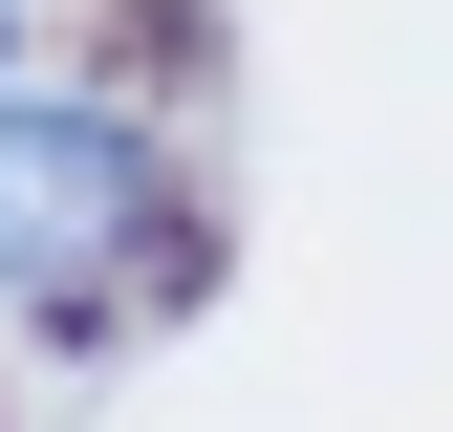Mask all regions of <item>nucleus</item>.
<instances>
[{
  "label": "nucleus",
  "mask_w": 453,
  "mask_h": 432,
  "mask_svg": "<svg viewBox=\"0 0 453 432\" xmlns=\"http://www.w3.org/2000/svg\"><path fill=\"white\" fill-rule=\"evenodd\" d=\"M0 43H22V0H0ZM0 87H22V66H0Z\"/></svg>",
  "instance_id": "obj_2"
},
{
  "label": "nucleus",
  "mask_w": 453,
  "mask_h": 432,
  "mask_svg": "<svg viewBox=\"0 0 453 432\" xmlns=\"http://www.w3.org/2000/svg\"><path fill=\"white\" fill-rule=\"evenodd\" d=\"M130 195H151V151L108 130V108L0 87V303H22V282H65V259H108V238H130Z\"/></svg>",
  "instance_id": "obj_1"
}]
</instances>
